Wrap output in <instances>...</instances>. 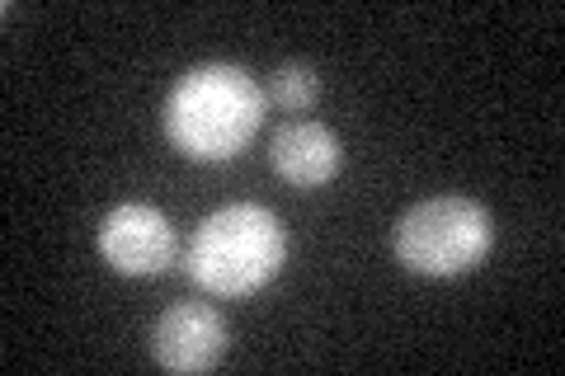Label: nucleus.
Instances as JSON below:
<instances>
[{"label":"nucleus","instance_id":"f257e3e1","mask_svg":"<svg viewBox=\"0 0 565 376\" xmlns=\"http://www.w3.org/2000/svg\"><path fill=\"white\" fill-rule=\"evenodd\" d=\"M264 85L241 66L203 62L180 76L166 99V137L170 147L199 160V165H222L241 155L264 122Z\"/></svg>","mask_w":565,"mask_h":376},{"label":"nucleus","instance_id":"f03ea898","mask_svg":"<svg viewBox=\"0 0 565 376\" xmlns=\"http://www.w3.org/2000/svg\"><path fill=\"white\" fill-rule=\"evenodd\" d=\"M288 264V230L259 203H226L193 230L184 268L207 297H255Z\"/></svg>","mask_w":565,"mask_h":376},{"label":"nucleus","instance_id":"7ed1b4c3","mask_svg":"<svg viewBox=\"0 0 565 376\" xmlns=\"http://www.w3.org/2000/svg\"><path fill=\"white\" fill-rule=\"evenodd\" d=\"M396 259L419 278H462L476 273L494 249V222L476 198H424L396 222Z\"/></svg>","mask_w":565,"mask_h":376},{"label":"nucleus","instance_id":"20e7f679","mask_svg":"<svg viewBox=\"0 0 565 376\" xmlns=\"http://www.w3.org/2000/svg\"><path fill=\"white\" fill-rule=\"evenodd\" d=\"M99 255L122 278H156L174 264V226L151 203H118L99 222Z\"/></svg>","mask_w":565,"mask_h":376},{"label":"nucleus","instance_id":"39448f33","mask_svg":"<svg viewBox=\"0 0 565 376\" xmlns=\"http://www.w3.org/2000/svg\"><path fill=\"white\" fill-rule=\"evenodd\" d=\"M226 320L207 301H180L151 325V357L166 372H212L226 357Z\"/></svg>","mask_w":565,"mask_h":376},{"label":"nucleus","instance_id":"423d86ee","mask_svg":"<svg viewBox=\"0 0 565 376\" xmlns=\"http://www.w3.org/2000/svg\"><path fill=\"white\" fill-rule=\"evenodd\" d=\"M269 165L282 184L292 189H321L344 165V147L326 122H288L269 141Z\"/></svg>","mask_w":565,"mask_h":376},{"label":"nucleus","instance_id":"0eeeda50","mask_svg":"<svg viewBox=\"0 0 565 376\" xmlns=\"http://www.w3.org/2000/svg\"><path fill=\"white\" fill-rule=\"evenodd\" d=\"M264 99L278 104V109H288V114H302L321 99V71L307 66V62H282L269 76V85H264Z\"/></svg>","mask_w":565,"mask_h":376}]
</instances>
